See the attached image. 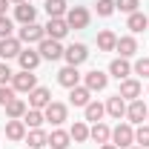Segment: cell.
Segmentation results:
<instances>
[{"label": "cell", "instance_id": "obj_13", "mask_svg": "<svg viewBox=\"0 0 149 149\" xmlns=\"http://www.w3.org/2000/svg\"><path fill=\"white\" fill-rule=\"evenodd\" d=\"M149 115V106L138 97V100H129V106H126V118H129V123H143Z\"/></svg>", "mask_w": 149, "mask_h": 149}, {"label": "cell", "instance_id": "obj_26", "mask_svg": "<svg viewBox=\"0 0 149 149\" xmlns=\"http://www.w3.org/2000/svg\"><path fill=\"white\" fill-rule=\"evenodd\" d=\"M6 138L9 141H23L26 138V123L23 120H9L6 123Z\"/></svg>", "mask_w": 149, "mask_h": 149}, {"label": "cell", "instance_id": "obj_33", "mask_svg": "<svg viewBox=\"0 0 149 149\" xmlns=\"http://www.w3.org/2000/svg\"><path fill=\"white\" fill-rule=\"evenodd\" d=\"M132 72L141 74V77H149V57H138L135 66H132Z\"/></svg>", "mask_w": 149, "mask_h": 149}, {"label": "cell", "instance_id": "obj_1", "mask_svg": "<svg viewBox=\"0 0 149 149\" xmlns=\"http://www.w3.org/2000/svg\"><path fill=\"white\" fill-rule=\"evenodd\" d=\"M112 143L118 149H129L135 143V129H132V123H118L115 129H112Z\"/></svg>", "mask_w": 149, "mask_h": 149}, {"label": "cell", "instance_id": "obj_29", "mask_svg": "<svg viewBox=\"0 0 149 149\" xmlns=\"http://www.w3.org/2000/svg\"><path fill=\"white\" fill-rule=\"evenodd\" d=\"M66 0H46V15L49 17H66Z\"/></svg>", "mask_w": 149, "mask_h": 149}, {"label": "cell", "instance_id": "obj_6", "mask_svg": "<svg viewBox=\"0 0 149 149\" xmlns=\"http://www.w3.org/2000/svg\"><path fill=\"white\" fill-rule=\"evenodd\" d=\"M37 86V74H32V72H15V77H12V89L15 92H32Z\"/></svg>", "mask_w": 149, "mask_h": 149}, {"label": "cell", "instance_id": "obj_17", "mask_svg": "<svg viewBox=\"0 0 149 149\" xmlns=\"http://www.w3.org/2000/svg\"><path fill=\"white\" fill-rule=\"evenodd\" d=\"M115 52H120V57H126V60H129V57L138 52V40H135L132 35L118 37V43H115Z\"/></svg>", "mask_w": 149, "mask_h": 149}, {"label": "cell", "instance_id": "obj_14", "mask_svg": "<svg viewBox=\"0 0 149 149\" xmlns=\"http://www.w3.org/2000/svg\"><path fill=\"white\" fill-rule=\"evenodd\" d=\"M109 74L118 77V80H126V77L132 74V63L126 60V57H115V60L109 63Z\"/></svg>", "mask_w": 149, "mask_h": 149}, {"label": "cell", "instance_id": "obj_2", "mask_svg": "<svg viewBox=\"0 0 149 149\" xmlns=\"http://www.w3.org/2000/svg\"><path fill=\"white\" fill-rule=\"evenodd\" d=\"M37 52H40L43 60H60V57H63V46H60V40L43 37V40L37 43Z\"/></svg>", "mask_w": 149, "mask_h": 149}, {"label": "cell", "instance_id": "obj_34", "mask_svg": "<svg viewBox=\"0 0 149 149\" xmlns=\"http://www.w3.org/2000/svg\"><path fill=\"white\" fill-rule=\"evenodd\" d=\"M115 9L132 15V12H138V0H115Z\"/></svg>", "mask_w": 149, "mask_h": 149}, {"label": "cell", "instance_id": "obj_22", "mask_svg": "<svg viewBox=\"0 0 149 149\" xmlns=\"http://www.w3.org/2000/svg\"><path fill=\"white\" fill-rule=\"evenodd\" d=\"M89 138H92L95 143H109V141H112V129L100 120V123H95L92 129H89Z\"/></svg>", "mask_w": 149, "mask_h": 149}, {"label": "cell", "instance_id": "obj_3", "mask_svg": "<svg viewBox=\"0 0 149 149\" xmlns=\"http://www.w3.org/2000/svg\"><path fill=\"white\" fill-rule=\"evenodd\" d=\"M66 23H69V29H86L89 26V9L86 6H72L66 12Z\"/></svg>", "mask_w": 149, "mask_h": 149}, {"label": "cell", "instance_id": "obj_19", "mask_svg": "<svg viewBox=\"0 0 149 149\" xmlns=\"http://www.w3.org/2000/svg\"><path fill=\"white\" fill-rule=\"evenodd\" d=\"M106 115H112L115 120H120V118H126V100L120 97V95H115L106 100Z\"/></svg>", "mask_w": 149, "mask_h": 149}, {"label": "cell", "instance_id": "obj_37", "mask_svg": "<svg viewBox=\"0 0 149 149\" xmlns=\"http://www.w3.org/2000/svg\"><path fill=\"white\" fill-rule=\"evenodd\" d=\"M12 29H15V23L3 15V17H0V40H3V37H12Z\"/></svg>", "mask_w": 149, "mask_h": 149}, {"label": "cell", "instance_id": "obj_30", "mask_svg": "<svg viewBox=\"0 0 149 149\" xmlns=\"http://www.w3.org/2000/svg\"><path fill=\"white\" fill-rule=\"evenodd\" d=\"M69 135H72L74 143H83V141H89V126L83 120H74V126L69 129Z\"/></svg>", "mask_w": 149, "mask_h": 149}, {"label": "cell", "instance_id": "obj_40", "mask_svg": "<svg viewBox=\"0 0 149 149\" xmlns=\"http://www.w3.org/2000/svg\"><path fill=\"white\" fill-rule=\"evenodd\" d=\"M100 149H118V146H115V143L109 141V143H100Z\"/></svg>", "mask_w": 149, "mask_h": 149}, {"label": "cell", "instance_id": "obj_9", "mask_svg": "<svg viewBox=\"0 0 149 149\" xmlns=\"http://www.w3.org/2000/svg\"><path fill=\"white\" fill-rule=\"evenodd\" d=\"M80 77H83V74L77 72V66H63V69L57 72V83H60L63 89H74V86H80Z\"/></svg>", "mask_w": 149, "mask_h": 149}, {"label": "cell", "instance_id": "obj_5", "mask_svg": "<svg viewBox=\"0 0 149 149\" xmlns=\"http://www.w3.org/2000/svg\"><path fill=\"white\" fill-rule=\"evenodd\" d=\"M63 57H66V66H80V63L89 57V49H86L83 43H72V46L63 49Z\"/></svg>", "mask_w": 149, "mask_h": 149}, {"label": "cell", "instance_id": "obj_35", "mask_svg": "<svg viewBox=\"0 0 149 149\" xmlns=\"http://www.w3.org/2000/svg\"><path fill=\"white\" fill-rule=\"evenodd\" d=\"M115 12V0H97V15L100 17H109Z\"/></svg>", "mask_w": 149, "mask_h": 149}, {"label": "cell", "instance_id": "obj_12", "mask_svg": "<svg viewBox=\"0 0 149 149\" xmlns=\"http://www.w3.org/2000/svg\"><path fill=\"white\" fill-rule=\"evenodd\" d=\"M40 60H43V57H40L37 49H23V52L17 55V63H20L23 72H35L37 66H40Z\"/></svg>", "mask_w": 149, "mask_h": 149}, {"label": "cell", "instance_id": "obj_31", "mask_svg": "<svg viewBox=\"0 0 149 149\" xmlns=\"http://www.w3.org/2000/svg\"><path fill=\"white\" fill-rule=\"evenodd\" d=\"M43 120H46V118H43V109H26V115H23V123L32 126V129H40Z\"/></svg>", "mask_w": 149, "mask_h": 149}, {"label": "cell", "instance_id": "obj_15", "mask_svg": "<svg viewBox=\"0 0 149 149\" xmlns=\"http://www.w3.org/2000/svg\"><path fill=\"white\" fill-rule=\"evenodd\" d=\"M120 97L123 100H138L141 97V80H135V77H126V80H120Z\"/></svg>", "mask_w": 149, "mask_h": 149}, {"label": "cell", "instance_id": "obj_7", "mask_svg": "<svg viewBox=\"0 0 149 149\" xmlns=\"http://www.w3.org/2000/svg\"><path fill=\"white\" fill-rule=\"evenodd\" d=\"M43 29H46V37H52V40H63V37L69 35L66 17H49V23H46Z\"/></svg>", "mask_w": 149, "mask_h": 149}, {"label": "cell", "instance_id": "obj_23", "mask_svg": "<svg viewBox=\"0 0 149 149\" xmlns=\"http://www.w3.org/2000/svg\"><path fill=\"white\" fill-rule=\"evenodd\" d=\"M69 100H72V106H86L92 100V92L86 86H74V89H69Z\"/></svg>", "mask_w": 149, "mask_h": 149}, {"label": "cell", "instance_id": "obj_41", "mask_svg": "<svg viewBox=\"0 0 149 149\" xmlns=\"http://www.w3.org/2000/svg\"><path fill=\"white\" fill-rule=\"evenodd\" d=\"M9 3H15V6H17V3H26V0H9Z\"/></svg>", "mask_w": 149, "mask_h": 149}, {"label": "cell", "instance_id": "obj_24", "mask_svg": "<svg viewBox=\"0 0 149 149\" xmlns=\"http://www.w3.org/2000/svg\"><path fill=\"white\" fill-rule=\"evenodd\" d=\"M83 112H86V120H92V123H100V118L106 115V106H103V103H97V100H89V103L83 106Z\"/></svg>", "mask_w": 149, "mask_h": 149}, {"label": "cell", "instance_id": "obj_28", "mask_svg": "<svg viewBox=\"0 0 149 149\" xmlns=\"http://www.w3.org/2000/svg\"><path fill=\"white\" fill-rule=\"evenodd\" d=\"M26 141H29V149H43L46 141H49V135L43 129H32V132H26Z\"/></svg>", "mask_w": 149, "mask_h": 149}, {"label": "cell", "instance_id": "obj_43", "mask_svg": "<svg viewBox=\"0 0 149 149\" xmlns=\"http://www.w3.org/2000/svg\"><path fill=\"white\" fill-rule=\"evenodd\" d=\"M146 123H149V115H146Z\"/></svg>", "mask_w": 149, "mask_h": 149}, {"label": "cell", "instance_id": "obj_20", "mask_svg": "<svg viewBox=\"0 0 149 149\" xmlns=\"http://www.w3.org/2000/svg\"><path fill=\"white\" fill-rule=\"evenodd\" d=\"M15 17H17L23 26H26V23H35L37 9L32 6V3H29V0H26V3H17V6H15Z\"/></svg>", "mask_w": 149, "mask_h": 149}, {"label": "cell", "instance_id": "obj_39", "mask_svg": "<svg viewBox=\"0 0 149 149\" xmlns=\"http://www.w3.org/2000/svg\"><path fill=\"white\" fill-rule=\"evenodd\" d=\"M6 9H9V0H0V17L6 15Z\"/></svg>", "mask_w": 149, "mask_h": 149}, {"label": "cell", "instance_id": "obj_11", "mask_svg": "<svg viewBox=\"0 0 149 149\" xmlns=\"http://www.w3.org/2000/svg\"><path fill=\"white\" fill-rule=\"evenodd\" d=\"M43 37H46V29H43V26H37V23H26V26L20 29L17 40H20V43H40Z\"/></svg>", "mask_w": 149, "mask_h": 149}, {"label": "cell", "instance_id": "obj_42", "mask_svg": "<svg viewBox=\"0 0 149 149\" xmlns=\"http://www.w3.org/2000/svg\"><path fill=\"white\" fill-rule=\"evenodd\" d=\"M129 149H143V146H129Z\"/></svg>", "mask_w": 149, "mask_h": 149}, {"label": "cell", "instance_id": "obj_27", "mask_svg": "<svg viewBox=\"0 0 149 149\" xmlns=\"http://www.w3.org/2000/svg\"><path fill=\"white\" fill-rule=\"evenodd\" d=\"M126 26H129L132 35H138V32H143V29L149 26V17H146V15H141V12H132L129 20H126Z\"/></svg>", "mask_w": 149, "mask_h": 149}, {"label": "cell", "instance_id": "obj_25", "mask_svg": "<svg viewBox=\"0 0 149 149\" xmlns=\"http://www.w3.org/2000/svg\"><path fill=\"white\" fill-rule=\"evenodd\" d=\"M115 43H118V35L109 32V29H103V32L97 35V49H100V52H115Z\"/></svg>", "mask_w": 149, "mask_h": 149}, {"label": "cell", "instance_id": "obj_32", "mask_svg": "<svg viewBox=\"0 0 149 149\" xmlns=\"http://www.w3.org/2000/svg\"><path fill=\"white\" fill-rule=\"evenodd\" d=\"M135 143H138V146H143V149L149 146V123H146V126L141 123V126L135 129Z\"/></svg>", "mask_w": 149, "mask_h": 149}, {"label": "cell", "instance_id": "obj_36", "mask_svg": "<svg viewBox=\"0 0 149 149\" xmlns=\"http://www.w3.org/2000/svg\"><path fill=\"white\" fill-rule=\"evenodd\" d=\"M12 77H15V72H12V69H9V63L3 60V63H0V86H9V83H12Z\"/></svg>", "mask_w": 149, "mask_h": 149}, {"label": "cell", "instance_id": "obj_8", "mask_svg": "<svg viewBox=\"0 0 149 149\" xmlns=\"http://www.w3.org/2000/svg\"><path fill=\"white\" fill-rule=\"evenodd\" d=\"M106 83H109V74H103L100 69H92L89 74H83V86H86L89 92H103Z\"/></svg>", "mask_w": 149, "mask_h": 149}, {"label": "cell", "instance_id": "obj_16", "mask_svg": "<svg viewBox=\"0 0 149 149\" xmlns=\"http://www.w3.org/2000/svg\"><path fill=\"white\" fill-rule=\"evenodd\" d=\"M23 49H20V40L17 37H3L0 40V57L3 60H12V57H17Z\"/></svg>", "mask_w": 149, "mask_h": 149}, {"label": "cell", "instance_id": "obj_38", "mask_svg": "<svg viewBox=\"0 0 149 149\" xmlns=\"http://www.w3.org/2000/svg\"><path fill=\"white\" fill-rule=\"evenodd\" d=\"M12 97H15V89L12 86H0V106H6Z\"/></svg>", "mask_w": 149, "mask_h": 149}, {"label": "cell", "instance_id": "obj_21", "mask_svg": "<svg viewBox=\"0 0 149 149\" xmlns=\"http://www.w3.org/2000/svg\"><path fill=\"white\" fill-rule=\"evenodd\" d=\"M3 109H6V118H9V120H20V118L26 115V109H29V106H26V100H20V97H12V100L3 106Z\"/></svg>", "mask_w": 149, "mask_h": 149}, {"label": "cell", "instance_id": "obj_10", "mask_svg": "<svg viewBox=\"0 0 149 149\" xmlns=\"http://www.w3.org/2000/svg\"><path fill=\"white\" fill-rule=\"evenodd\" d=\"M49 103H52V92L46 86H35L29 92V109H46Z\"/></svg>", "mask_w": 149, "mask_h": 149}, {"label": "cell", "instance_id": "obj_18", "mask_svg": "<svg viewBox=\"0 0 149 149\" xmlns=\"http://www.w3.org/2000/svg\"><path fill=\"white\" fill-rule=\"evenodd\" d=\"M46 146H52V149H69V146H72V135L63 132V129H52L49 141H46Z\"/></svg>", "mask_w": 149, "mask_h": 149}, {"label": "cell", "instance_id": "obj_4", "mask_svg": "<svg viewBox=\"0 0 149 149\" xmlns=\"http://www.w3.org/2000/svg\"><path fill=\"white\" fill-rule=\"evenodd\" d=\"M43 118H46L52 126H60V123L69 118V109H66V103H57V100H52V103L43 109Z\"/></svg>", "mask_w": 149, "mask_h": 149}]
</instances>
